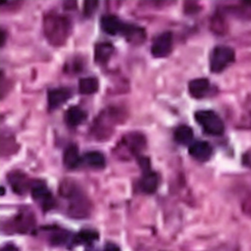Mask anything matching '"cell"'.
I'll return each mask as SVG.
<instances>
[{
  "label": "cell",
  "mask_w": 251,
  "mask_h": 251,
  "mask_svg": "<svg viewBox=\"0 0 251 251\" xmlns=\"http://www.w3.org/2000/svg\"><path fill=\"white\" fill-rule=\"evenodd\" d=\"M159 183L158 176L155 172L148 170L143 173V176L140 180V188L145 193H154L157 190Z\"/></svg>",
  "instance_id": "e0dca14e"
},
{
  "label": "cell",
  "mask_w": 251,
  "mask_h": 251,
  "mask_svg": "<svg viewBox=\"0 0 251 251\" xmlns=\"http://www.w3.org/2000/svg\"><path fill=\"white\" fill-rule=\"evenodd\" d=\"M188 152L192 158L197 161L205 162L209 160L213 153V148L209 142L203 140H197L190 144Z\"/></svg>",
  "instance_id": "ba28073f"
},
{
  "label": "cell",
  "mask_w": 251,
  "mask_h": 251,
  "mask_svg": "<svg viewBox=\"0 0 251 251\" xmlns=\"http://www.w3.org/2000/svg\"><path fill=\"white\" fill-rule=\"evenodd\" d=\"M211 88L212 85L206 77H197L190 80L188 83V91L190 95L197 99L206 97L210 93Z\"/></svg>",
  "instance_id": "7c38bea8"
},
{
  "label": "cell",
  "mask_w": 251,
  "mask_h": 251,
  "mask_svg": "<svg viewBox=\"0 0 251 251\" xmlns=\"http://www.w3.org/2000/svg\"><path fill=\"white\" fill-rule=\"evenodd\" d=\"M82 160L85 162V164L91 168L95 169H101L105 166V157L104 155L99 151H88L86 152Z\"/></svg>",
  "instance_id": "7402d4cb"
},
{
  "label": "cell",
  "mask_w": 251,
  "mask_h": 251,
  "mask_svg": "<svg viewBox=\"0 0 251 251\" xmlns=\"http://www.w3.org/2000/svg\"><path fill=\"white\" fill-rule=\"evenodd\" d=\"M101 251H120V249H119V247L117 245H115L113 243H108L105 246V248L103 250H101Z\"/></svg>",
  "instance_id": "f546056e"
},
{
  "label": "cell",
  "mask_w": 251,
  "mask_h": 251,
  "mask_svg": "<svg viewBox=\"0 0 251 251\" xmlns=\"http://www.w3.org/2000/svg\"><path fill=\"white\" fill-rule=\"evenodd\" d=\"M125 143L132 153L137 154L145 147L146 139L140 132H129L125 136Z\"/></svg>",
  "instance_id": "ac0fdd59"
},
{
  "label": "cell",
  "mask_w": 251,
  "mask_h": 251,
  "mask_svg": "<svg viewBox=\"0 0 251 251\" xmlns=\"http://www.w3.org/2000/svg\"><path fill=\"white\" fill-rule=\"evenodd\" d=\"M70 233L64 229H59V228H54L51 232V242L52 244L55 245H63L66 244L69 241Z\"/></svg>",
  "instance_id": "d4e9b609"
},
{
  "label": "cell",
  "mask_w": 251,
  "mask_h": 251,
  "mask_svg": "<svg viewBox=\"0 0 251 251\" xmlns=\"http://www.w3.org/2000/svg\"><path fill=\"white\" fill-rule=\"evenodd\" d=\"M242 162L246 167L251 168V150H248L242 156Z\"/></svg>",
  "instance_id": "83f0119b"
},
{
  "label": "cell",
  "mask_w": 251,
  "mask_h": 251,
  "mask_svg": "<svg viewBox=\"0 0 251 251\" xmlns=\"http://www.w3.org/2000/svg\"><path fill=\"white\" fill-rule=\"evenodd\" d=\"M125 23L122 22L117 16L108 14L104 15L100 19V25L102 29L111 35H115L117 33H121L123 30Z\"/></svg>",
  "instance_id": "4fadbf2b"
},
{
  "label": "cell",
  "mask_w": 251,
  "mask_h": 251,
  "mask_svg": "<svg viewBox=\"0 0 251 251\" xmlns=\"http://www.w3.org/2000/svg\"><path fill=\"white\" fill-rule=\"evenodd\" d=\"M235 60L234 50L227 45H217L213 48L210 60L209 67L212 73H221L231 65Z\"/></svg>",
  "instance_id": "277c9868"
},
{
  "label": "cell",
  "mask_w": 251,
  "mask_h": 251,
  "mask_svg": "<svg viewBox=\"0 0 251 251\" xmlns=\"http://www.w3.org/2000/svg\"><path fill=\"white\" fill-rule=\"evenodd\" d=\"M4 41H5V32L4 30H1V46H3Z\"/></svg>",
  "instance_id": "4dcf8cb0"
},
{
  "label": "cell",
  "mask_w": 251,
  "mask_h": 251,
  "mask_svg": "<svg viewBox=\"0 0 251 251\" xmlns=\"http://www.w3.org/2000/svg\"><path fill=\"white\" fill-rule=\"evenodd\" d=\"M9 183L14 190V192L18 194H24L26 190L31 187V183L25 174L20 171L11 172L8 176Z\"/></svg>",
  "instance_id": "9c48e42d"
},
{
  "label": "cell",
  "mask_w": 251,
  "mask_h": 251,
  "mask_svg": "<svg viewBox=\"0 0 251 251\" xmlns=\"http://www.w3.org/2000/svg\"><path fill=\"white\" fill-rule=\"evenodd\" d=\"M242 211L245 215H247L249 218H251V191L243 199Z\"/></svg>",
  "instance_id": "484cf974"
},
{
  "label": "cell",
  "mask_w": 251,
  "mask_h": 251,
  "mask_svg": "<svg viewBox=\"0 0 251 251\" xmlns=\"http://www.w3.org/2000/svg\"><path fill=\"white\" fill-rule=\"evenodd\" d=\"M60 194L68 201V213L75 218L85 217L89 211L87 197L72 179H65L60 185Z\"/></svg>",
  "instance_id": "7a4b0ae2"
},
{
  "label": "cell",
  "mask_w": 251,
  "mask_h": 251,
  "mask_svg": "<svg viewBox=\"0 0 251 251\" xmlns=\"http://www.w3.org/2000/svg\"><path fill=\"white\" fill-rule=\"evenodd\" d=\"M31 196L44 211H49L55 206V200L45 182L35 180L31 183Z\"/></svg>",
  "instance_id": "8992f818"
},
{
  "label": "cell",
  "mask_w": 251,
  "mask_h": 251,
  "mask_svg": "<svg viewBox=\"0 0 251 251\" xmlns=\"http://www.w3.org/2000/svg\"><path fill=\"white\" fill-rule=\"evenodd\" d=\"M43 32L52 45L61 46L71 32V21L65 15L49 11L43 17Z\"/></svg>",
  "instance_id": "6da1fadb"
},
{
  "label": "cell",
  "mask_w": 251,
  "mask_h": 251,
  "mask_svg": "<svg viewBox=\"0 0 251 251\" xmlns=\"http://www.w3.org/2000/svg\"><path fill=\"white\" fill-rule=\"evenodd\" d=\"M194 119L207 134L218 136L222 135L225 131L224 122L212 110H199L195 112Z\"/></svg>",
  "instance_id": "3957f363"
},
{
  "label": "cell",
  "mask_w": 251,
  "mask_h": 251,
  "mask_svg": "<svg viewBox=\"0 0 251 251\" xmlns=\"http://www.w3.org/2000/svg\"><path fill=\"white\" fill-rule=\"evenodd\" d=\"M114 45L109 41H101L95 44L94 60L99 65L106 64L114 52Z\"/></svg>",
  "instance_id": "5bb4252c"
},
{
  "label": "cell",
  "mask_w": 251,
  "mask_h": 251,
  "mask_svg": "<svg viewBox=\"0 0 251 251\" xmlns=\"http://www.w3.org/2000/svg\"><path fill=\"white\" fill-rule=\"evenodd\" d=\"M97 1H85L83 3V13L85 16H88L90 14H92V12L95 11L96 6H97Z\"/></svg>",
  "instance_id": "4316f807"
},
{
  "label": "cell",
  "mask_w": 251,
  "mask_h": 251,
  "mask_svg": "<svg viewBox=\"0 0 251 251\" xmlns=\"http://www.w3.org/2000/svg\"><path fill=\"white\" fill-rule=\"evenodd\" d=\"M173 50V34L171 31H164L157 35L151 45V53L156 58H163Z\"/></svg>",
  "instance_id": "52a82bcc"
},
{
  "label": "cell",
  "mask_w": 251,
  "mask_h": 251,
  "mask_svg": "<svg viewBox=\"0 0 251 251\" xmlns=\"http://www.w3.org/2000/svg\"><path fill=\"white\" fill-rule=\"evenodd\" d=\"M121 34L132 44H140L146 38V32L142 26L129 23H125Z\"/></svg>",
  "instance_id": "30bf717a"
},
{
  "label": "cell",
  "mask_w": 251,
  "mask_h": 251,
  "mask_svg": "<svg viewBox=\"0 0 251 251\" xmlns=\"http://www.w3.org/2000/svg\"><path fill=\"white\" fill-rule=\"evenodd\" d=\"M86 112L78 106H71L65 112V122L71 127L79 126L86 119Z\"/></svg>",
  "instance_id": "9a60e30c"
},
{
  "label": "cell",
  "mask_w": 251,
  "mask_h": 251,
  "mask_svg": "<svg viewBox=\"0 0 251 251\" xmlns=\"http://www.w3.org/2000/svg\"><path fill=\"white\" fill-rule=\"evenodd\" d=\"M119 117L120 112L117 108L109 107L108 109H104L103 111H101L100 114L96 117L95 121H93V134L99 135L101 138H103L105 135L111 134L114 125L120 119Z\"/></svg>",
  "instance_id": "5b68a950"
},
{
  "label": "cell",
  "mask_w": 251,
  "mask_h": 251,
  "mask_svg": "<svg viewBox=\"0 0 251 251\" xmlns=\"http://www.w3.org/2000/svg\"><path fill=\"white\" fill-rule=\"evenodd\" d=\"M99 82L95 76L81 77L78 81V90L81 94H92L98 90Z\"/></svg>",
  "instance_id": "44dd1931"
},
{
  "label": "cell",
  "mask_w": 251,
  "mask_h": 251,
  "mask_svg": "<svg viewBox=\"0 0 251 251\" xmlns=\"http://www.w3.org/2000/svg\"><path fill=\"white\" fill-rule=\"evenodd\" d=\"M174 137L175 140L179 144H189L193 139V130L190 126L186 125H180L175 129Z\"/></svg>",
  "instance_id": "d6986e66"
},
{
  "label": "cell",
  "mask_w": 251,
  "mask_h": 251,
  "mask_svg": "<svg viewBox=\"0 0 251 251\" xmlns=\"http://www.w3.org/2000/svg\"><path fill=\"white\" fill-rule=\"evenodd\" d=\"M29 211H24L20 215H18L15 220L14 224L17 227V229H21V231H26L34 225V219L32 217V213H28Z\"/></svg>",
  "instance_id": "603a6c76"
},
{
  "label": "cell",
  "mask_w": 251,
  "mask_h": 251,
  "mask_svg": "<svg viewBox=\"0 0 251 251\" xmlns=\"http://www.w3.org/2000/svg\"><path fill=\"white\" fill-rule=\"evenodd\" d=\"M97 239H98V233L96 231L90 230V229H84L79 231L77 234H75L73 237L72 242L75 245H90Z\"/></svg>",
  "instance_id": "ffe728a7"
},
{
  "label": "cell",
  "mask_w": 251,
  "mask_h": 251,
  "mask_svg": "<svg viewBox=\"0 0 251 251\" xmlns=\"http://www.w3.org/2000/svg\"><path fill=\"white\" fill-rule=\"evenodd\" d=\"M48 108L49 110L56 109L64 104L71 96L72 92L68 87H56L48 91Z\"/></svg>",
  "instance_id": "8fae6325"
},
{
  "label": "cell",
  "mask_w": 251,
  "mask_h": 251,
  "mask_svg": "<svg viewBox=\"0 0 251 251\" xmlns=\"http://www.w3.org/2000/svg\"><path fill=\"white\" fill-rule=\"evenodd\" d=\"M63 162L68 169H75L80 165L81 157L79 156L78 149L75 144H70L65 149Z\"/></svg>",
  "instance_id": "2e32d148"
},
{
  "label": "cell",
  "mask_w": 251,
  "mask_h": 251,
  "mask_svg": "<svg viewBox=\"0 0 251 251\" xmlns=\"http://www.w3.org/2000/svg\"><path fill=\"white\" fill-rule=\"evenodd\" d=\"M228 10L231 14L242 20H251V2H239L230 6Z\"/></svg>",
  "instance_id": "cb8c5ba5"
},
{
  "label": "cell",
  "mask_w": 251,
  "mask_h": 251,
  "mask_svg": "<svg viewBox=\"0 0 251 251\" xmlns=\"http://www.w3.org/2000/svg\"><path fill=\"white\" fill-rule=\"evenodd\" d=\"M1 251H19V249H18V247L15 246L14 244L9 243V244L4 245V246L2 247V249H1Z\"/></svg>",
  "instance_id": "f1b7e54d"
}]
</instances>
